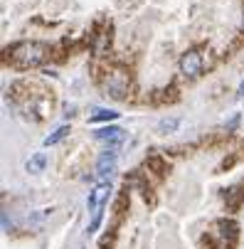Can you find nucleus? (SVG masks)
I'll return each mask as SVG.
<instances>
[{"instance_id":"1","label":"nucleus","mask_w":244,"mask_h":249,"mask_svg":"<svg viewBox=\"0 0 244 249\" xmlns=\"http://www.w3.org/2000/svg\"><path fill=\"white\" fill-rule=\"evenodd\" d=\"M10 57L20 67H37L47 57V45H42V42H22V45L13 47Z\"/></svg>"},{"instance_id":"2","label":"nucleus","mask_w":244,"mask_h":249,"mask_svg":"<svg viewBox=\"0 0 244 249\" xmlns=\"http://www.w3.org/2000/svg\"><path fill=\"white\" fill-rule=\"evenodd\" d=\"M180 72H183L188 79L200 77V72H202V54H200L197 50H190V52H185V54L180 57Z\"/></svg>"},{"instance_id":"3","label":"nucleus","mask_w":244,"mask_h":249,"mask_svg":"<svg viewBox=\"0 0 244 249\" xmlns=\"http://www.w3.org/2000/svg\"><path fill=\"white\" fill-rule=\"evenodd\" d=\"M94 138L96 141H109V148H116L126 138V133H123L121 126H101V128L94 131Z\"/></svg>"},{"instance_id":"4","label":"nucleus","mask_w":244,"mask_h":249,"mask_svg":"<svg viewBox=\"0 0 244 249\" xmlns=\"http://www.w3.org/2000/svg\"><path fill=\"white\" fill-rule=\"evenodd\" d=\"M114 168H116V151L109 148V151H104V153L99 156V163H96V178H99V180H106V178L114 173Z\"/></svg>"},{"instance_id":"5","label":"nucleus","mask_w":244,"mask_h":249,"mask_svg":"<svg viewBox=\"0 0 244 249\" xmlns=\"http://www.w3.org/2000/svg\"><path fill=\"white\" fill-rule=\"evenodd\" d=\"M109 195H111V185H109V183H99V185L91 190V195H89V202H87L91 215H94L96 210H101V207H104V202L109 200Z\"/></svg>"},{"instance_id":"6","label":"nucleus","mask_w":244,"mask_h":249,"mask_svg":"<svg viewBox=\"0 0 244 249\" xmlns=\"http://www.w3.org/2000/svg\"><path fill=\"white\" fill-rule=\"evenodd\" d=\"M126 89H128V79L123 77V72H114L106 82V94H111L116 99H123Z\"/></svg>"},{"instance_id":"7","label":"nucleus","mask_w":244,"mask_h":249,"mask_svg":"<svg viewBox=\"0 0 244 249\" xmlns=\"http://www.w3.org/2000/svg\"><path fill=\"white\" fill-rule=\"evenodd\" d=\"M45 165H47V156H45V153H35V156L25 163V170L35 175V173H42Z\"/></svg>"},{"instance_id":"8","label":"nucleus","mask_w":244,"mask_h":249,"mask_svg":"<svg viewBox=\"0 0 244 249\" xmlns=\"http://www.w3.org/2000/svg\"><path fill=\"white\" fill-rule=\"evenodd\" d=\"M69 131H72L69 126H59V128H57L54 133H50V136L45 138V146H57L62 138H67V136H69Z\"/></svg>"},{"instance_id":"9","label":"nucleus","mask_w":244,"mask_h":249,"mask_svg":"<svg viewBox=\"0 0 244 249\" xmlns=\"http://www.w3.org/2000/svg\"><path fill=\"white\" fill-rule=\"evenodd\" d=\"M220 232H222V237H225V239L234 242V239H237V222H232V220H229V222H227V220H222V222H220Z\"/></svg>"},{"instance_id":"10","label":"nucleus","mask_w":244,"mask_h":249,"mask_svg":"<svg viewBox=\"0 0 244 249\" xmlns=\"http://www.w3.org/2000/svg\"><path fill=\"white\" fill-rule=\"evenodd\" d=\"M178 126H180V119H178V116H170V119H163V121L158 124V131H160V133H173Z\"/></svg>"},{"instance_id":"11","label":"nucleus","mask_w":244,"mask_h":249,"mask_svg":"<svg viewBox=\"0 0 244 249\" xmlns=\"http://www.w3.org/2000/svg\"><path fill=\"white\" fill-rule=\"evenodd\" d=\"M119 119V111H109V109H94L91 121H114Z\"/></svg>"},{"instance_id":"12","label":"nucleus","mask_w":244,"mask_h":249,"mask_svg":"<svg viewBox=\"0 0 244 249\" xmlns=\"http://www.w3.org/2000/svg\"><path fill=\"white\" fill-rule=\"evenodd\" d=\"M237 99H244V82H242V87H239V91H237Z\"/></svg>"},{"instance_id":"13","label":"nucleus","mask_w":244,"mask_h":249,"mask_svg":"<svg viewBox=\"0 0 244 249\" xmlns=\"http://www.w3.org/2000/svg\"><path fill=\"white\" fill-rule=\"evenodd\" d=\"M242 27H244V15H242Z\"/></svg>"}]
</instances>
